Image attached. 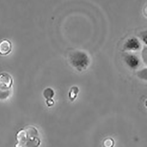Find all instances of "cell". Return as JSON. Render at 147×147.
Masks as SVG:
<instances>
[{"instance_id":"8","label":"cell","mask_w":147,"mask_h":147,"mask_svg":"<svg viewBox=\"0 0 147 147\" xmlns=\"http://www.w3.org/2000/svg\"><path fill=\"white\" fill-rule=\"evenodd\" d=\"M142 40L145 42V44H147V33H145V32H144L142 33Z\"/></svg>"},{"instance_id":"3","label":"cell","mask_w":147,"mask_h":147,"mask_svg":"<svg viewBox=\"0 0 147 147\" xmlns=\"http://www.w3.org/2000/svg\"><path fill=\"white\" fill-rule=\"evenodd\" d=\"M13 84V80L7 73L0 74V99H5L9 95V90Z\"/></svg>"},{"instance_id":"7","label":"cell","mask_w":147,"mask_h":147,"mask_svg":"<svg viewBox=\"0 0 147 147\" xmlns=\"http://www.w3.org/2000/svg\"><path fill=\"white\" fill-rule=\"evenodd\" d=\"M43 96L47 99V104L50 102V106H51V104L53 105V100H51V98L54 96V92L52 89L50 88H47L45 89L43 92Z\"/></svg>"},{"instance_id":"6","label":"cell","mask_w":147,"mask_h":147,"mask_svg":"<svg viewBox=\"0 0 147 147\" xmlns=\"http://www.w3.org/2000/svg\"><path fill=\"white\" fill-rule=\"evenodd\" d=\"M12 44L10 40L3 39L0 41V55L7 56L11 52Z\"/></svg>"},{"instance_id":"4","label":"cell","mask_w":147,"mask_h":147,"mask_svg":"<svg viewBox=\"0 0 147 147\" xmlns=\"http://www.w3.org/2000/svg\"><path fill=\"white\" fill-rule=\"evenodd\" d=\"M141 47V44L139 40L135 37L128 38L123 46L125 51H136L139 50Z\"/></svg>"},{"instance_id":"2","label":"cell","mask_w":147,"mask_h":147,"mask_svg":"<svg viewBox=\"0 0 147 147\" xmlns=\"http://www.w3.org/2000/svg\"><path fill=\"white\" fill-rule=\"evenodd\" d=\"M69 61L71 65L79 72L86 69L90 64L89 57L84 52L76 51L70 55Z\"/></svg>"},{"instance_id":"1","label":"cell","mask_w":147,"mask_h":147,"mask_svg":"<svg viewBox=\"0 0 147 147\" xmlns=\"http://www.w3.org/2000/svg\"><path fill=\"white\" fill-rule=\"evenodd\" d=\"M41 143L38 129L33 125H29L17 131L14 147H39Z\"/></svg>"},{"instance_id":"5","label":"cell","mask_w":147,"mask_h":147,"mask_svg":"<svg viewBox=\"0 0 147 147\" xmlns=\"http://www.w3.org/2000/svg\"><path fill=\"white\" fill-rule=\"evenodd\" d=\"M124 61L126 65L133 69H136L138 68L140 61L138 57L135 55L128 54L125 57Z\"/></svg>"}]
</instances>
